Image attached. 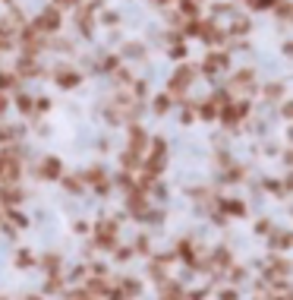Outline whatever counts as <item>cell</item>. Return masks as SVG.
I'll list each match as a JSON object with an SVG mask.
<instances>
[{
    "mask_svg": "<svg viewBox=\"0 0 293 300\" xmlns=\"http://www.w3.org/2000/svg\"><path fill=\"white\" fill-rule=\"evenodd\" d=\"M230 66V57L227 51H212V54L205 57V63H202V70L208 73V76H217V73H224Z\"/></svg>",
    "mask_w": 293,
    "mask_h": 300,
    "instance_id": "obj_2",
    "label": "cell"
},
{
    "mask_svg": "<svg viewBox=\"0 0 293 300\" xmlns=\"http://www.w3.org/2000/svg\"><path fill=\"white\" fill-rule=\"evenodd\" d=\"M262 95H265V101L281 104L284 101V82H268V86L262 89Z\"/></svg>",
    "mask_w": 293,
    "mask_h": 300,
    "instance_id": "obj_4",
    "label": "cell"
},
{
    "mask_svg": "<svg viewBox=\"0 0 293 300\" xmlns=\"http://www.w3.org/2000/svg\"><path fill=\"white\" fill-rule=\"evenodd\" d=\"M284 164H293V149H287V155H284Z\"/></svg>",
    "mask_w": 293,
    "mask_h": 300,
    "instance_id": "obj_8",
    "label": "cell"
},
{
    "mask_svg": "<svg viewBox=\"0 0 293 300\" xmlns=\"http://www.w3.org/2000/svg\"><path fill=\"white\" fill-rule=\"evenodd\" d=\"M155 108H158V114H164V111L170 108V98H167V95H161V98H158V104H155Z\"/></svg>",
    "mask_w": 293,
    "mask_h": 300,
    "instance_id": "obj_7",
    "label": "cell"
},
{
    "mask_svg": "<svg viewBox=\"0 0 293 300\" xmlns=\"http://www.w3.org/2000/svg\"><path fill=\"white\" fill-rule=\"evenodd\" d=\"M246 3H249L252 10H274L277 0H246Z\"/></svg>",
    "mask_w": 293,
    "mask_h": 300,
    "instance_id": "obj_5",
    "label": "cell"
},
{
    "mask_svg": "<svg viewBox=\"0 0 293 300\" xmlns=\"http://www.w3.org/2000/svg\"><path fill=\"white\" fill-rule=\"evenodd\" d=\"M255 89H259V82H255V73L252 70H240V73H234V79L227 82L230 98H249Z\"/></svg>",
    "mask_w": 293,
    "mask_h": 300,
    "instance_id": "obj_1",
    "label": "cell"
},
{
    "mask_svg": "<svg viewBox=\"0 0 293 300\" xmlns=\"http://www.w3.org/2000/svg\"><path fill=\"white\" fill-rule=\"evenodd\" d=\"M192 79H195V70H192V66H180V70L174 73V79H170V92H186Z\"/></svg>",
    "mask_w": 293,
    "mask_h": 300,
    "instance_id": "obj_3",
    "label": "cell"
},
{
    "mask_svg": "<svg viewBox=\"0 0 293 300\" xmlns=\"http://www.w3.org/2000/svg\"><path fill=\"white\" fill-rule=\"evenodd\" d=\"M281 117L284 120H293V98H284L281 101Z\"/></svg>",
    "mask_w": 293,
    "mask_h": 300,
    "instance_id": "obj_6",
    "label": "cell"
},
{
    "mask_svg": "<svg viewBox=\"0 0 293 300\" xmlns=\"http://www.w3.org/2000/svg\"><path fill=\"white\" fill-rule=\"evenodd\" d=\"M287 139H290V142H293V126H290V130H287Z\"/></svg>",
    "mask_w": 293,
    "mask_h": 300,
    "instance_id": "obj_9",
    "label": "cell"
}]
</instances>
